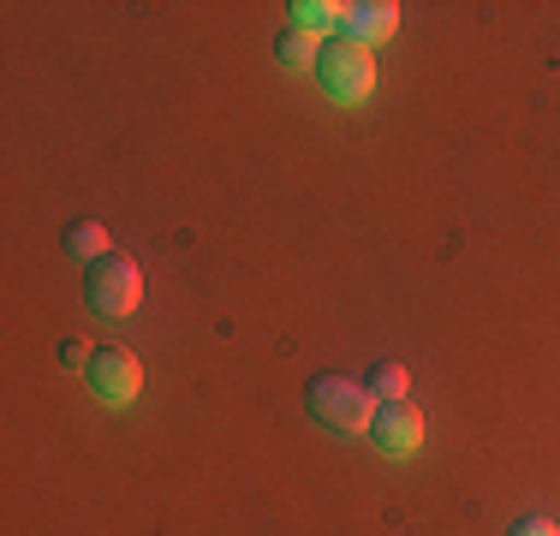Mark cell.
<instances>
[{"instance_id": "ba28073f", "label": "cell", "mask_w": 560, "mask_h": 536, "mask_svg": "<svg viewBox=\"0 0 560 536\" xmlns=\"http://www.w3.org/2000/svg\"><path fill=\"white\" fill-rule=\"evenodd\" d=\"M340 19H346V7H335V0H299V7H292V31L311 36V43H316V36H328Z\"/></svg>"}, {"instance_id": "30bf717a", "label": "cell", "mask_w": 560, "mask_h": 536, "mask_svg": "<svg viewBox=\"0 0 560 536\" xmlns=\"http://www.w3.org/2000/svg\"><path fill=\"white\" fill-rule=\"evenodd\" d=\"M316 54H323V48H316L311 36H299V31H287L275 43V60L287 66V72H316Z\"/></svg>"}, {"instance_id": "7c38bea8", "label": "cell", "mask_w": 560, "mask_h": 536, "mask_svg": "<svg viewBox=\"0 0 560 536\" xmlns=\"http://www.w3.org/2000/svg\"><path fill=\"white\" fill-rule=\"evenodd\" d=\"M90 358L96 352H84V340H60V370H90Z\"/></svg>"}, {"instance_id": "9c48e42d", "label": "cell", "mask_w": 560, "mask_h": 536, "mask_svg": "<svg viewBox=\"0 0 560 536\" xmlns=\"http://www.w3.org/2000/svg\"><path fill=\"white\" fill-rule=\"evenodd\" d=\"M370 394L382 399V406H394L399 394H411V375H406V364H394V358H382V364H370Z\"/></svg>"}, {"instance_id": "6da1fadb", "label": "cell", "mask_w": 560, "mask_h": 536, "mask_svg": "<svg viewBox=\"0 0 560 536\" xmlns=\"http://www.w3.org/2000/svg\"><path fill=\"white\" fill-rule=\"evenodd\" d=\"M304 406H311V418L323 423V429L364 435V429L376 423V406H382V399L370 394L364 382H346V375H316V382L304 387Z\"/></svg>"}, {"instance_id": "277c9868", "label": "cell", "mask_w": 560, "mask_h": 536, "mask_svg": "<svg viewBox=\"0 0 560 536\" xmlns=\"http://www.w3.org/2000/svg\"><path fill=\"white\" fill-rule=\"evenodd\" d=\"M84 375H90V394H96L102 406H131V399L143 394V364L126 352V346H102Z\"/></svg>"}, {"instance_id": "8fae6325", "label": "cell", "mask_w": 560, "mask_h": 536, "mask_svg": "<svg viewBox=\"0 0 560 536\" xmlns=\"http://www.w3.org/2000/svg\"><path fill=\"white\" fill-rule=\"evenodd\" d=\"M506 536H560V525H555V518H542V513H530V518H513Z\"/></svg>"}, {"instance_id": "52a82bcc", "label": "cell", "mask_w": 560, "mask_h": 536, "mask_svg": "<svg viewBox=\"0 0 560 536\" xmlns=\"http://www.w3.org/2000/svg\"><path fill=\"white\" fill-rule=\"evenodd\" d=\"M60 245H66V257H72V263H84V268H90V263L108 257V226H102V221H72Z\"/></svg>"}, {"instance_id": "5b68a950", "label": "cell", "mask_w": 560, "mask_h": 536, "mask_svg": "<svg viewBox=\"0 0 560 536\" xmlns=\"http://www.w3.org/2000/svg\"><path fill=\"white\" fill-rule=\"evenodd\" d=\"M370 441H376L388 459H411L423 447V411L394 399V406H376V423H370Z\"/></svg>"}, {"instance_id": "7a4b0ae2", "label": "cell", "mask_w": 560, "mask_h": 536, "mask_svg": "<svg viewBox=\"0 0 560 536\" xmlns=\"http://www.w3.org/2000/svg\"><path fill=\"white\" fill-rule=\"evenodd\" d=\"M316 84L340 107L370 102V90H376V48H358L346 36L340 43H323V54H316Z\"/></svg>"}, {"instance_id": "8992f818", "label": "cell", "mask_w": 560, "mask_h": 536, "mask_svg": "<svg viewBox=\"0 0 560 536\" xmlns=\"http://www.w3.org/2000/svg\"><path fill=\"white\" fill-rule=\"evenodd\" d=\"M340 31H346V43L376 48V43H388V36L399 31V7L394 0H358V7H346Z\"/></svg>"}, {"instance_id": "3957f363", "label": "cell", "mask_w": 560, "mask_h": 536, "mask_svg": "<svg viewBox=\"0 0 560 536\" xmlns=\"http://www.w3.org/2000/svg\"><path fill=\"white\" fill-rule=\"evenodd\" d=\"M84 304L96 316H131L143 304V275H138V263L131 257H102V263H90L84 268Z\"/></svg>"}]
</instances>
